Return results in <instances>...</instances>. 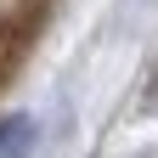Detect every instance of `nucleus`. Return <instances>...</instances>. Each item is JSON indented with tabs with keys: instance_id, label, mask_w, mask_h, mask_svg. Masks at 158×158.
Wrapping results in <instances>:
<instances>
[{
	"instance_id": "1",
	"label": "nucleus",
	"mask_w": 158,
	"mask_h": 158,
	"mask_svg": "<svg viewBox=\"0 0 158 158\" xmlns=\"http://www.w3.org/2000/svg\"><path fill=\"white\" fill-rule=\"evenodd\" d=\"M28 141H34V118H28V113H17V118L0 124V158H23Z\"/></svg>"
}]
</instances>
